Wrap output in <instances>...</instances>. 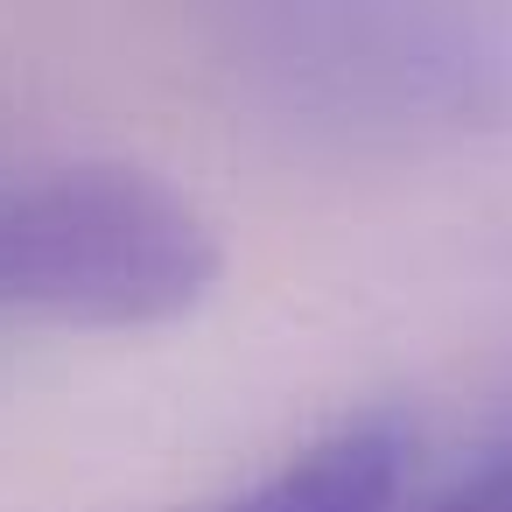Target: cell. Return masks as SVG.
<instances>
[{
  "instance_id": "obj_1",
  "label": "cell",
  "mask_w": 512,
  "mask_h": 512,
  "mask_svg": "<svg viewBox=\"0 0 512 512\" xmlns=\"http://www.w3.org/2000/svg\"><path fill=\"white\" fill-rule=\"evenodd\" d=\"M218 57L253 113L344 155H421L512 113V36L456 8H246Z\"/></svg>"
},
{
  "instance_id": "obj_2",
  "label": "cell",
  "mask_w": 512,
  "mask_h": 512,
  "mask_svg": "<svg viewBox=\"0 0 512 512\" xmlns=\"http://www.w3.org/2000/svg\"><path fill=\"white\" fill-rule=\"evenodd\" d=\"M211 218L134 162L0 169V323L155 330L218 288Z\"/></svg>"
},
{
  "instance_id": "obj_4",
  "label": "cell",
  "mask_w": 512,
  "mask_h": 512,
  "mask_svg": "<svg viewBox=\"0 0 512 512\" xmlns=\"http://www.w3.org/2000/svg\"><path fill=\"white\" fill-rule=\"evenodd\" d=\"M421 512H512V428H505L463 477H449Z\"/></svg>"
},
{
  "instance_id": "obj_3",
  "label": "cell",
  "mask_w": 512,
  "mask_h": 512,
  "mask_svg": "<svg viewBox=\"0 0 512 512\" xmlns=\"http://www.w3.org/2000/svg\"><path fill=\"white\" fill-rule=\"evenodd\" d=\"M407 463H414V428L379 407L323 428L316 442H302L295 456H281L267 477H253L211 512H393L407 491Z\"/></svg>"
}]
</instances>
